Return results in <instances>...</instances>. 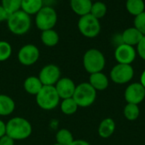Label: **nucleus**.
Wrapping results in <instances>:
<instances>
[{"instance_id": "obj_21", "label": "nucleus", "mask_w": 145, "mask_h": 145, "mask_svg": "<svg viewBox=\"0 0 145 145\" xmlns=\"http://www.w3.org/2000/svg\"><path fill=\"white\" fill-rule=\"evenodd\" d=\"M43 7V0H22L21 10L28 15H36Z\"/></svg>"}, {"instance_id": "obj_13", "label": "nucleus", "mask_w": 145, "mask_h": 145, "mask_svg": "<svg viewBox=\"0 0 145 145\" xmlns=\"http://www.w3.org/2000/svg\"><path fill=\"white\" fill-rule=\"evenodd\" d=\"M54 87L60 100H62L72 97L76 85L71 79L67 77H61L55 84Z\"/></svg>"}, {"instance_id": "obj_19", "label": "nucleus", "mask_w": 145, "mask_h": 145, "mask_svg": "<svg viewBox=\"0 0 145 145\" xmlns=\"http://www.w3.org/2000/svg\"><path fill=\"white\" fill-rule=\"evenodd\" d=\"M115 130L116 123L114 120H112L111 118H105L100 122L98 132L102 138H108L114 133Z\"/></svg>"}, {"instance_id": "obj_9", "label": "nucleus", "mask_w": 145, "mask_h": 145, "mask_svg": "<svg viewBox=\"0 0 145 145\" xmlns=\"http://www.w3.org/2000/svg\"><path fill=\"white\" fill-rule=\"evenodd\" d=\"M134 76V70L132 65L116 64L110 71L112 81L118 85H124L130 82Z\"/></svg>"}, {"instance_id": "obj_16", "label": "nucleus", "mask_w": 145, "mask_h": 145, "mask_svg": "<svg viewBox=\"0 0 145 145\" xmlns=\"http://www.w3.org/2000/svg\"><path fill=\"white\" fill-rule=\"evenodd\" d=\"M43 85L42 84L41 80L39 79L38 76H29L27 77L23 84L24 90L26 93L32 95V96H37V93L41 91Z\"/></svg>"}, {"instance_id": "obj_27", "label": "nucleus", "mask_w": 145, "mask_h": 145, "mask_svg": "<svg viewBox=\"0 0 145 145\" xmlns=\"http://www.w3.org/2000/svg\"><path fill=\"white\" fill-rule=\"evenodd\" d=\"M22 0H2V5L5 10L10 15L21 9Z\"/></svg>"}, {"instance_id": "obj_34", "label": "nucleus", "mask_w": 145, "mask_h": 145, "mask_svg": "<svg viewBox=\"0 0 145 145\" xmlns=\"http://www.w3.org/2000/svg\"><path fill=\"white\" fill-rule=\"evenodd\" d=\"M70 145H90V144L82 139H75Z\"/></svg>"}, {"instance_id": "obj_25", "label": "nucleus", "mask_w": 145, "mask_h": 145, "mask_svg": "<svg viewBox=\"0 0 145 145\" xmlns=\"http://www.w3.org/2000/svg\"><path fill=\"white\" fill-rule=\"evenodd\" d=\"M123 113H124V116L127 120L133 121L139 117L140 109H139L138 105H137V104L127 103L124 108Z\"/></svg>"}, {"instance_id": "obj_35", "label": "nucleus", "mask_w": 145, "mask_h": 145, "mask_svg": "<svg viewBox=\"0 0 145 145\" xmlns=\"http://www.w3.org/2000/svg\"><path fill=\"white\" fill-rule=\"evenodd\" d=\"M140 84L145 88V70L142 73L141 78H140Z\"/></svg>"}, {"instance_id": "obj_23", "label": "nucleus", "mask_w": 145, "mask_h": 145, "mask_svg": "<svg viewBox=\"0 0 145 145\" xmlns=\"http://www.w3.org/2000/svg\"><path fill=\"white\" fill-rule=\"evenodd\" d=\"M55 139H56L57 144L61 145H70L75 140L71 132L66 128L59 129L56 132Z\"/></svg>"}, {"instance_id": "obj_20", "label": "nucleus", "mask_w": 145, "mask_h": 145, "mask_svg": "<svg viewBox=\"0 0 145 145\" xmlns=\"http://www.w3.org/2000/svg\"><path fill=\"white\" fill-rule=\"evenodd\" d=\"M41 40L42 44L48 47H54L58 44L59 41V36L58 32L54 29L42 31Z\"/></svg>"}, {"instance_id": "obj_33", "label": "nucleus", "mask_w": 145, "mask_h": 145, "mask_svg": "<svg viewBox=\"0 0 145 145\" xmlns=\"http://www.w3.org/2000/svg\"><path fill=\"white\" fill-rule=\"evenodd\" d=\"M6 134V123L0 119V138Z\"/></svg>"}, {"instance_id": "obj_5", "label": "nucleus", "mask_w": 145, "mask_h": 145, "mask_svg": "<svg viewBox=\"0 0 145 145\" xmlns=\"http://www.w3.org/2000/svg\"><path fill=\"white\" fill-rule=\"evenodd\" d=\"M97 91L88 82H82L76 85L73 99L79 108H87L91 106L96 100Z\"/></svg>"}, {"instance_id": "obj_2", "label": "nucleus", "mask_w": 145, "mask_h": 145, "mask_svg": "<svg viewBox=\"0 0 145 145\" xmlns=\"http://www.w3.org/2000/svg\"><path fill=\"white\" fill-rule=\"evenodd\" d=\"M8 30L15 35L25 34L31 28V19L30 15L20 9L9 15L7 20Z\"/></svg>"}, {"instance_id": "obj_31", "label": "nucleus", "mask_w": 145, "mask_h": 145, "mask_svg": "<svg viewBox=\"0 0 145 145\" xmlns=\"http://www.w3.org/2000/svg\"><path fill=\"white\" fill-rule=\"evenodd\" d=\"M14 142L15 141L7 134L0 138V145H14Z\"/></svg>"}, {"instance_id": "obj_15", "label": "nucleus", "mask_w": 145, "mask_h": 145, "mask_svg": "<svg viewBox=\"0 0 145 145\" xmlns=\"http://www.w3.org/2000/svg\"><path fill=\"white\" fill-rule=\"evenodd\" d=\"M88 83L93 86V88L98 91H105L109 86V79L108 77L103 73L102 72L92 73L89 76V81Z\"/></svg>"}, {"instance_id": "obj_28", "label": "nucleus", "mask_w": 145, "mask_h": 145, "mask_svg": "<svg viewBox=\"0 0 145 145\" xmlns=\"http://www.w3.org/2000/svg\"><path fill=\"white\" fill-rule=\"evenodd\" d=\"M12 55L11 44L3 40H0V62L7 61Z\"/></svg>"}, {"instance_id": "obj_30", "label": "nucleus", "mask_w": 145, "mask_h": 145, "mask_svg": "<svg viewBox=\"0 0 145 145\" xmlns=\"http://www.w3.org/2000/svg\"><path fill=\"white\" fill-rule=\"evenodd\" d=\"M137 51H138L139 56L142 59L145 60V36L143 37L141 41L137 45Z\"/></svg>"}, {"instance_id": "obj_7", "label": "nucleus", "mask_w": 145, "mask_h": 145, "mask_svg": "<svg viewBox=\"0 0 145 145\" xmlns=\"http://www.w3.org/2000/svg\"><path fill=\"white\" fill-rule=\"evenodd\" d=\"M77 26L80 32L87 38H95L99 35L101 29L99 19L95 18L91 14L81 16Z\"/></svg>"}, {"instance_id": "obj_29", "label": "nucleus", "mask_w": 145, "mask_h": 145, "mask_svg": "<svg viewBox=\"0 0 145 145\" xmlns=\"http://www.w3.org/2000/svg\"><path fill=\"white\" fill-rule=\"evenodd\" d=\"M134 27H136L144 36H145V11L135 16Z\"/></svg>"}, {"instance_id": "obj_37", "label": "nucleus", "mask_w": 145, "mask_h": 145, "mask_svg": "<svg viewBox=\"0 0 145 145\" xmlns=\"http://www.w3.org/2000/svg\"><path fill=\"white\" fill-rule=\"evenodd\" d=\"M0 94H1V93H0Z\"/></svg>"}, {"instance_id": "obj_24", "label": "nucleus", "mask_w": 145, "mask_h": 145, "mask_svg": "<svg viewBox=\"0 0 145 145\" xmlns=\"http://www.w3.org/2000/svg\"><path fill=\"white\" fill-rule=\"evenodd\" d=\"M126 8L131 15L137 16L144 11V0H127Z\"/></svg>"}, {"instance_id": "obj_8", "label": "nucleus", "mask_w": 145, "mask_h": 145, "mask_svg": "<svg viewBox=\"0 0 145 145\" xmlns=\"http://www.w3.org/2000/svg\"><path fill=\"white\" fill-rule=\"evenodd\" d=\"M40 57L39 49L32 44H27L23 45L18 51L17 58L19 62L24 66L34 65Z\"/></svg>"}, {"instance_id": "obj_11", "label": "nucleus", "mask_w": 145, "mask_h": 145, "mask_svg": "<svg viewBox=\"0 0 145 145\" xmlns=\"http://www.w3.org/2000/svg\"><path fill=\"white\" fill-rule=\"evenodd\" d=\"M136 56L137 52L134 47L126 44H119L115 50V58L121 64L131 65L134 62Z\"/></svg>"}, {"instance_id": "obj_6", "label": "nucleus", "mask_w": 145, "mask_h": 145, "mask_svg": "<svg viewBox=\"0 0 145 145\" xmlns=\"http://www.w3.org/2000/svg\"><path fill=\"white\" fill-rule=\"evenodd\" d=\"M58 19L55 9L51 6H43L37 14L35 23L37 27L41 31L54 29Z\"/></svg>"}, {"instance_id": "obj_4", "label": "nucleus", "mask_w": 145, "mask_h": 145, "mask_svg": "<svg viewBox=\"0 0 145 145\" xmlns=\"http://www.w3.org/2000/svg\"><path fill=\"white\" fill-rule=\"evenodd\" d=\"M83 67L90 74L102 72L105 67V57L97 49H89L83 56Z\"/></svg>"}, {"instance_id": "obj_14", "label": "nucleus", "mask_w": 145, "mask_h": 145, "mask_svg": "<svg viewBox=\"0 0 145 145\" xmlns=\"http://www.w3.org/2000/svg\"><path fill=\"white\" fill-rule=\"evenodd\" d=\"M121 37L122 44L134 46L138 44L144 35L136 27H129L122 32Z\"/></svg>"}, {"instance_id": "obj_10", "label": "nucleus", "mask_w": 145, "mask_h": 145, "mask_svg": "<svg viewBox=\"0 0 145 145\" xmlns=\"http://www.w3.org/2000/svg\"><path fill=\"white\" fill-rule=\"evenodd\" d=\"M38 78L43 85L54 86L61 78V71L57 65L48 64L40 70Z\"/></svg>"}, {"instance_id": "obj_12", "label": "nucleus", "mask_w": 145, "mask_h": 145, "mask_svg": "<svg viewBox=\"0 0 145 145\" xmlns=\"http://www.w3.org/2000/svg\"><path fill=\"white\" fill-rule=\"evenodd\" d=\"M125 99L127 103L138 105L145 98V88L139 83L130 84L125 91Z\"/></svg>"}, {"instance_id": "obj_36", "label": "nucleus", "mask_w": 145, "mask_h": 145, "mask_svg": "<svg viewBox=\"0 0 145 145\" xmlns=\"http://www.w3.org/2000/svg\"><path fill=\"white\" fill-rule=\"evenodd\" d=\"M52 145H61V144H57V143H55V144H54Z\"/></svg>"}, {"instance_id": "obj_38", "label": "nucleus", "mask_w": 145, "mask_h": 145, "mask_svg": "<svg viewBox=\"0 0 145 145\" xmlns=\"http://www.w3.org/2000/svg\"><path fill=\"white\" fill-rule=\"evenodd\" d=\"M91 1H92V0H91Z\"/></svg>"}, {"instance_id": "obj_1", "label": "nucleus", "mask_w": 145, "mask_h": 145, "mask_svg": "<svg viewBox=\"0 0 145 145\" xmlns=\"http://www.w3.org/2000/svg\"><path fill=\"white\" fill-rule=\"evenodd\" d=\"M32 133V126L24 117L15 116L6 123V134L14 141L27 139Z\"/></svg>"}, {"instance_id": "obj_22", "label": "nucleus", "mask_w": 145, "mask_h": 145, "mask_svg": "<svg viewBox=\"0 0 145 145\" xmlns=\"http://www.w3.org/2000/svg\"><path fill=\"white\" fill-rule=\"evenodd\" d=\"M60 110L64 115H74L77 109H78V105L76 103V101L73 99V97L66 98V99H62L60 103Z\"/></svg>"}, {"instance_id": "obj_32", "label": "nucleus", "mask_w": 145, "mask_h": 145, "mask_svg": "<svg viewBox=\"0 0 145 145\" xmlns=\"http://www.w3.org/2000/svg\"><path fill=\"white\" fill-rule=\"evenodd\" d=\"M9 16V14L5 10L2 4H0V22L7 21Z\"/></svg>"}, {"instance_id": "obj_3", "label": "nucleus", "mask_w": 145, "mask_h": 145, "mask_svg": "<svg viewBox=\"0 0 145 145\" xmlns=\"http://www.w3.org/2000/svg\"><path fill=\"white\" fill-rule=\"evenodd\" d=\"M36 103L43 110H53L60 103V98L54 86L43 85L36 96Z\"/></svg>"}, {"instance_id": "obj_26", "label": "nucleus", "mask_w": 145, "mask_h": 145, "mask_svg": "<svg viewBox=\"0 0 145 145\" xmlns=\"http://www.w3.org/2000/svg\"><path fill=\"white\" fill-rule=\"evenodd\" d=\"M106 12H107V7L105 3L99 1V2H95L92 4L90 14L92 15H93L95 18H97V19L103 18L105 15Z\"/></svg>"}, {"instance_id": "obj_18", "label": "nucleus", "mask_w": 145, "mask_h": 145, "mask_svg": "<svg viewBox=\"0 0 145 145\" xmlns=\"http://www.w3.org/2000/svg\"><path fill=\"white\" fill-rule=\"evenodd\" d=\"M92 4L93 3L91 0H71L72 10L80 16L90 14Z\"/></svg>"}, {"instance_id": "obj_17", "label": "nucleus", "mask_w": 145, "mask_h": 145, "mask_svg": "<svg viewBox=\"0 0 145 145\" xmlns=\"http://www.w3.org/2000/svg\"><path fill=\"white\" fill-rule=\"evenodd\" d=\"M15 109L14 99L5 94H0V116H8Z\"/></svg>"}]
</instances>
